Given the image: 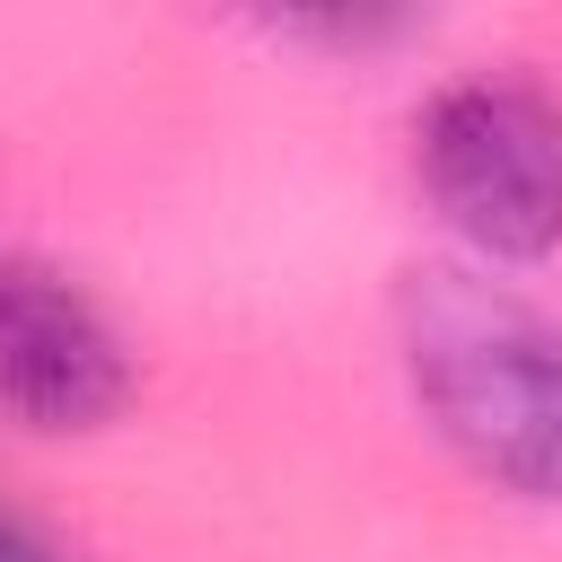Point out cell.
I'll use <instances>...</instances> for the list:
<instances>
[{
    "mask_svg": "<svg viewBox=\"0 0 562 562\" xmlns=\"http://www.w3.org/2000/svg\"><path fill=\"white\" fill-rule=\"evenodd\" d=\"M413 176L439 228L483 263H544L562 246V97L527 70H465L413 114Z\"/></svg>",
    "mask_w": 562,
    "mask_h": 562,
    "instance_id": "cell-2",
    "label": "cell"
},
{
    "mask_svg": "<svg viewBox=\"0 0 562 562\" xmlns=\"http://www.w3.org/2000/svg\"><path fill=\"white\" fill-rule=\"evenodd\" d=\"M413 18H369V9H325V18H281V35H316V44H386Z\"/></svg>",
    "mask_w": 562,
    "mask_h": 562,
    "instance_id": "cell-4",
    "label": "cell"
},
{
    "mask_svg": "<svg viewBox=\"0 0 562 562\" xmlns=\"http://www.w3.org/2000/svg\"><path fill=\"white\" fill-rule=\"evenodd\" d=\"M123 404H132L123 325L61 263L0 246V413L26 430L79 439V430H105Z\"/></svg>",
    "mask_w": 562,
    "mask_h": 562,
    "instance_id": "cell-3",
    "label": "cell"
},
{
    "mask_svg": "<svg viewBox=\"0 0 562 562\" xmlns=\"http://www.w3.org/2000/svg\"><path fill=\"white\" fill-rule=\"evenodd\" d=\"M395 351L422 422L465 474L562 501V316L483 263H413L395 281Z\"/></svg>",
    "mask_w": 562,
    "mask_h": 562,
    "instance_id": "cell-1",
    "label": "cell"
},
{
    "mask_svg": "<svg viewBox=\"0 0 562 562\" xmlns=\"http://www.w3.org/2000/svg\"><path fill=\"white\" fill-rule=\"evenodd\" d=\"M0 562H79L44 518H26L18 501H0Z\"/></svg>",
    "mask_w": 562,
    "mask_h": 562,
    "instance_id": "cell-5",
    "label": "cell"
}]
</instances>
